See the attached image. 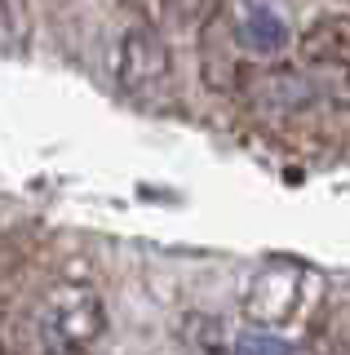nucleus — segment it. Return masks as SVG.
<instances>
[{
	"mask_svg": "<svg viewBox=\"0 0 350 355\" xmlns=\"http://www.w3.org/2000/svg\"><path fill=\"white\" fill-rule=\"evenodd\" d=\"M195 44H200V80H204V89L217 94V98H235L239 80H244V49H239L231 14H226L222 5L200 22V40Z\"/></svg>",
	"mask_w": 350,
	"mask_h": 355,
	"instance_id": "7ed1b4c3",
	"label": "nucleus"
},
{
	"mask_svg": "<svg viewBox=\"0 0 350 355\" xmlns=\"http://www.w3.org/2000/svg\"><path fill=\"white\" fill-rule=\"evenodd\" d=\"M239 94H253L257 103L275 107V111H297L311 103V80H306L302 71H293V67H257V71H248L244 67V80H239Z\"/></svg>",
	"mask_w": 350,
	"mask_h": 355,
	"instance_id": "39448f33",
	"label": "nucleus"
},
{
	"mask_svg": "<svg viewBox=\"0 0 350 355\" xmlns=\"http://www.w3.org/2000/svg\"><path fill=\"white\" fill-rule=\"evenodd\" d=\"M142 22H164V0H133Z\"/></svg>",
	"mask_w": 350,
	"mask_h": 355,
	"instance_id": "9b49d317",
	"label": "nucleus"
},
{
	"mask_svg": "<svg viewBox=\"0 0 350 355\" xmlns=\"http://www.w3.org/2000/svg\"><path fill=\"white\" fill-rule=\"evenodd\" d=\"M235 27V40L244 53H257V58H275L288 44V22H284L270 5H257V0H244V5L226 9Z\"/></svg>",
	"mask_w": 350,
	"mask_h": 355,
	"instance_id": "20e7f679",
	"label": "nucleus"
},
{
	"mask_svg": "<svg viewBox=\"0 0 350 355\" xmlns=\"http://www.w3.org/2000/svg\"><path fill=\"white\" fill-rule=\"evenodd\" d=\"M297 53L306 67H350V14H324L302 31Z\"/></svg>",
	"mask_w": 350,
	"mask_h": 355,
	"instance_id": "423d86ee",
	"label": "nucleus"
},
{
	"mask_svg": "<svg viewBox=\"0 0 350 355\" xmlns=\"http://www.w3.org/2000/svg\"><path fill=\"white\" fill-rule=\"evenodd\" d=\"M31 44V0H0V53L23 58Z\"/></svg>",
	"mask_w": 350,
	"mask_h": 355,
	"instance_id": "6e6552de",
	"label": "nucleus"
},
{
	"mask_svg": "<svg viewBox=\"0 0 350 355\" xmlns=\"http://www.w3.org/2000/svg\"><path fill=\"white\" fill-rule=\"evenodd\" d=\"M293 302H297V271H261L257 280L248 284L244 311L257 324H279L293 311Z\"/></svg>",
	"mask_w": 350,
	"mask_h": 355,
	"instance_id": "0eeeda50",
	"label": "nucleus"
},
{
	"mask_svg": "<svg viewBox=\"0 0 350 355\" xmlns=\"http://www.w3.org/2000/svg\"><path fill=\"white\" fill-rule=\"evenodd\" d=\"M116 80L133 103H160L173 85V49L156 22H133L116 49Z\"/></svg>",
	"mask_w": 350,
	"mask_h": 355,
	"instance_id": "f03ea898",
	"label": "nucleus"
},
{
	"mask_svg": "<svg viewBox=\"0 0 350 355\" xmlns=\"http://www.w3.org/2000/svg\"><path fill=\"white\" fill-rule=\"evenodd\" d=\"M107 329L102 293L89 280H58L31 315V355H84Z\"/></svg>",
	"mask_w": 350,
	"mask_h": 355,
	"instance_id": "f257e3e1",
	"label": "nucleus"
},
{
	"mask_svg": "<svg viewBox=\"0 0 350 355\" xmlns=\"http://www.w3.org/2000/svg\"><path fill=\"white\" fill-rule=\"evenodd\" d=\"M333 103L350 111V67H342V76L333 80Z\"/></svg>",
	"mask_w": 350,
	"mask_h": 355,
	"instance_id": "9d476101",
	"label": "nucleus"
},
{
	"mask_svg": "<svg viewBox=\"0 0 350 355\" xmlns=\"http://www.w3.org/2000/svg\"><path fill=\"white\" fill-rule=\"evenodd\" d=\"M213 9H217V0H164V22L191 31V27H200Z\"/></svg>",
	"mask_w": 350,
	"mask_h": 355,
	"instance_id": "1a4fd4ad",
	"label": "nucleus"
}]
</instances>
